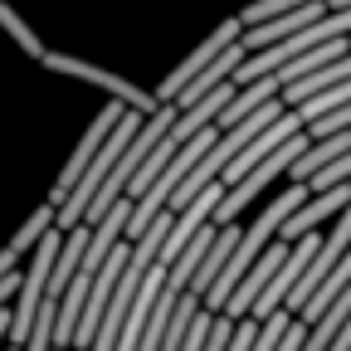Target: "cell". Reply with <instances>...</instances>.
<instances>
[{"mask_svg": "<svg viewBox=\"0 0 351 351\" xmlns=\"http://www.w3.org/2000/svg\"><path fill=\"white\" fill-rule=\"evenodd\" d=\"M215 317H219V313H210V307H200V317H195L191 337L181 341V351H205V341H210V327H215Z\"/></svg>", "mask_w": 351, "mask_h": 351, "instance_id": "14", "label": "cell"}, {"mask_svg": "<svg viewBox=\"0 0 351 351\" xmlns=\"http://www.w3.org/2000/svg\"><path fill=\"white\" fill-rule=\"evenodd\" d=\"M258 317H239V327H234V341H230V351H249L254 341H258Z\"/></svg>", "mask_w": 351, "mask_h": 351, "instance_id": "15", "label": "cell"}, {"mask_svg": "<svg viewBox=\"0 0 351 351\" xmlns=\"http://www.w3.org/2000/svg\"><path fill=\"white\" fill-rule=\"evenodd\" d=\"M0 29H5V34L20 44V49H25L29 59H44V54H49V49H44V39H39V34H34V29H29V25H25L10 5H5V0H0Z\"/></svg>", "mask_w": 351, "mask_h": 351, "instance_id": "12", "label": "cell"}, {"mask_svg": "<svg viewBox=\"0 0 351 351\" xmlns=\"http://www.w3.org/2000/svg\"><path fill=\"white\" fill-rule=\"evenodd\" d=\"M181 147H186V137H181V132H176V127H171V132H166V137H161V142L152 147V156L142 161V171H137V176H132V186H127V195H132V200H142V195H147V191L156 186V176H161V171L171 166V156H176V152H181Z\"/></svg>", "mask_w": 351, "mask_h": 351, "instance_id": "8", "label": "cell"}, {"mask_svg": "<svg viewBox=\"0 0 351 351\" xmlns=\"http://www.w3.org/2000/svg\"><path fill=\"white\" fill-rule=\"evenodd\" d=\"M39 64L54 69V73H69V78H78V83H93V88H103V93L122 98L127 108H142V112H156V108H161L156 93H147V88L127 83V78H117V73H108V69H98V64H88V59H73V54H54V49H49Z\"/></svg>", "mask_w": 351, "mask_h": 351, "instance_id": "2", "label": "cell"}, {"mask_svg": "<svg viewBox=\"0 0 351 351\" xmlns=\"http://www.w3.org/2000/svg\"><path fill=\"white\" fill-rule=\"evenodd\" d=\"M234 327H239V317L219 313V317H215V327H210V341H205V351H230V341H234Z\"/></svg>", "mask_w": 351, "mask_h": 351, "instance_id": "13", "label": "cell"}, {"mask_svg": "<svg viewBox=\"0 0 351 351\" xmlns=\"http://www.w3.org/2000/svg\"><path fill=\"white\" fill-rule=\"evenodd\" d=\"M327 10H332V0H313V5H302V10H283V15L263 20V25H249V29H244V49H249V54H254V49H269V44H278V39L298 34L302 25L322 20Z\"/></svg>", "mask_w": 351, "mask_h": 351, "instance_id": "6", "label": "cell"}, {"mask_svg": "<svg viewBox=\"0 0 351 351\" xmlns=\"http://www.w3.org/2000/svg\"><path fill=\"white\" fill-rule=\"evenodd\" d=\"M239 39H244V20H239V15H234V20H219V29H210V34L195 44V49H191L181 64H176V69L161 78L156 98H161V103H176V98H181L186 88H191V83H195V78H200V73H205L219 54H225L230 44H239Z\"/></svg>", "mask_w": 351, "mask_h": 351, "instance_id": "1", "label": "cell"}, {"mask_svg": "<svg viewBox=\"0 0 351 351\" xmlns=\"http://www.w3.org/2000/svg\"><path fill=\"white\" fill-rule=\"evenodd\" d=\"M122 112H127V103H122V98H112V103H108V108H103V112L93 117V127H88V132H83V142L73 147V156H69V166H64V176H59V181H54V195H49L54 205H64V200L73 195V186L83 181V171H88V166H93V156H98V152H103V142L112 137V127L122 122Z\"/></svg>", "mask_w": 351, "mask_h": 351, "instance_id": "3", "label": "cell"}, {"mask_svg": "<svg viewBox=\"0 0 351 351\" xmlns=\"http://www.w3.org/2000/svg\"><path fill=\"white\" fill-rule=\"evenodd\" d=\"M346 205H351V181H341V186H332V191H313V195H307V205H298V210H293V219L283 225V239H288V244H298L302 234H313L322 219L341 215Z\"/></svg>", "mask_w": 351, "mask_h": 351, "instance_id": "4", "label": "cell"}, {"mask_svg": "<svg viewBox=\"0 0 351 351\" xmlns=\"http://www.w3.org/2000/svg\"><path fill=\"white\" fill-rule=\"evenodd\" d=\"M20 288H25V278H20V269H15V274H5V278H0V307H10V302L20 298Z\"/></svg>", "mask_w": 351, "mask_h": 351, "instance_id": "16", "label": "cell"}, {"mask_svg": "<svg viewBox=\"0 0 351 351\" xmlns=\"http://www.w3.org/2000/svg\"><path fill=\"white\" fill-rule=\"evenodd\" d=\"M54 351H69V346H54Z\"/></svg>", "mask_w": 351, "mask_h": 351, "instance_id": "18", "label": "cell"}, {"mask_svg": "<svg viewBox=\"0 0 351 351\" xmlns=\"http://www.w3.org/2000/svg\"><path fill=\"white\" fill-rule=\"evenodd\" d=\"M244 239V230L239 225H225V230H219V239L210 244V254H205V263H200V274L191 278V293H210V283L219 278V269H225V263H230V254H234V244Z\"/></svg>", "mask_w": 351, "mask_h": 351, "instance_id": "9", "label": "cell"}, {"mask_svg": "<svg viewBox=\"0 0 351 351\" xmlns=\"http://www.w3.org/2000/svg\"><path fill=\"white\" fill-rule=\"evenodd\" d=\"M341 54H351V34H332V39H322L317 49H307V54H298L293 64H283L278 78H283V88H288V83H298V78H307V73H317V69L337 64Z\"/></svg>", "mask_w": 351, "mask_h": 351, "instance_id": "7", "label": "cell"}, {"mask_svg": "<svg viewBox=\"0 0 351 351\" xmlns=\"http://www.w3.org/2000/svg\"><path fill=\"white\" fill-rule=\"evenodd\" d=\"M15 269H20V254H15V249H0V278L15 274Z\"/></svg>", "mask_w": 351, "mask_h": 351, "instance_id": "17", "label": "cell"}, {"mask_svg": "<svg viewBox=\"0 0 351 351\" xmlns=\"http://www.w3.org/2000/svg\"><path fill=\"white\" fill-rule=\"evenodd\" d=\"M176 302H181V288H161L156 307H152V322H147V337H142V351H161L166 341V327H171V313H176Z\"/></svg>", "mask_w": 351, "mask_h": 351, "instance_id": "11", "label": "cell"}, {"mask_svg": "<svg viewBox=\"0 0 351 351\" xmlns=\"http://www.w3.org/2000/svg\"><path fill=\"white\" fill-rule=\"evenodd\" d=\"M54 225H59V205L49 200V205H39V210H34V215L25 219V225L15 230V239H10V249H15L20 258H25V254H34V244H39L44 234H49Z\"/></svg>", "mask_w": 351, "mask_h": 351, "instance_id": "10", "label": "cell"}, {"mask_svg": "<svg viewBox=\"0 0 351 351\" xmlns=\"http://www.w3.org/2000/svg\"><path fill=\"white\" fill-rule=\"evenodd\" d=\"M288 249H293V244L283 239V244H274V249H263V254H258V263H254V269L244 274V283H239V288H234V298L225 302V313H230V317H249V313H254V302H258V293H263V288L274 283V274L283 269V258H288Z\"/></svg>", "mask_w": 351, "mask_h": 351, "instance_id": "5", "label": "cell"}]
</instances>
